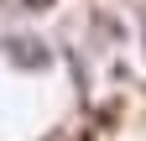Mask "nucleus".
Wrapping results in <instances>:
<instances>
[{"label":"nucleus","mask_w":146,"mask_h":141,"mask_svg":"<svg viewBox=\"0 0 146 141\" xmlns=\"http://www.w3.org/2000/svg\"><path fill=\"white\" fill-rule=\"evenodd\" d=\"M36 5H47V0H36Z\"/></svg>","instance_id":"1"}]
</instances>
